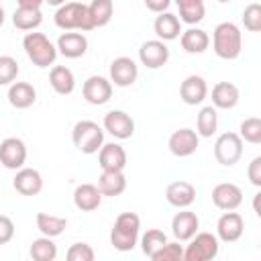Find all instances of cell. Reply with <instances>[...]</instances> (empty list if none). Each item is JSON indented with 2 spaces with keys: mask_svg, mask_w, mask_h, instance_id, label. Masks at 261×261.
Listing matches in <instances>:
<instances>
[{
  "mask_svg": "<svg viewBox=\"0 0 261 261\" xmlns=\"http://www.w3.org/2000/svg\"><path fill=\"white\" fill-rule=\"evenodd\" d=\"M141 230V218L135 212H122L116 216L112 230H110V243L116 251H133L139 241Z\"/></svg>",
  "mask_w": 261,
  "mask_h": 261,
  "instance_id": "6da1fadb",
  "label": "cell"
},
{
  "mask_svg": "<svg viewBox=\"0 0 261 261\" xmlns=\"http://www.w3.org/2000/svg\"><path fill=\"white\" fill-rule=\"evenodd\" d=\"M212 49L220 59H237L243 51V35L234 22H220L212 33Z\"/></svg>",
  "mask_w": 261,
  "mask_h": 261,
  "instance_id": "7a4b0ae2",
  "label": "cell"
},
{
  "mask_svg": "<svg viewBox=\"0 0 261 261\" xmlns=\"http://www.w3.org/2000/svg\"><path fill=\"white\" fill-rule=\"evenodd\" d=\"M22 49H24L27 57L33 61V65H37L41 69L53 65L57 59V47L43 33H27L22 39Z\"/></svg>",
  "mask_w": 261,
  "mask_h": 261,
  "instance_id": "3957f363",
  "label": "cell"
},
{
  "mask_svg": "<svg viewBox=\"0 0 261 261\" xmlns=\"http://www.w3.org/2000/svg\"><path fill=\"white\" fill-rule=\"evenodd\" d=\"M55 24L59 29H63L65 33H69V31H84V33L92 31L88 4H84V2H65V4H61L55 12Z\"/></svg>",
  "mask_w": 261,
  "mask_h": 261,
  "instance_id": "277c9868",
  "label": "cell"
},
{
  "mask_svg": "<svg viewBox=\"0 0 261 261\" xmlns=\"http://www.w3.org/2000/svg\"><path fill=\"white\" fill-rule=\"evenodd\" d=\"M71 141L77 147V151L92 155L98 153L104 145V130L94 120H77L71 130Z\"/></svg>",
  "mask_w": 261,
  "mask_h": 261,
  "instance_id": "5b68a950",
  "label": "cell"
},
{
  "mask_svg": "<svg viewBox=\"0 0 261 261\" xmlns=\"http://www.w3.org/2000/svg\"><path fill=\"white\" fill-rule=\"evenodd\" d=\"M220 243L212 232H196L184 249V261H212L218 255Z\"/></svg>",
  "mask_w": 261,
  "mask_h": 261,
  "instance_id": "8992f818",
  "label": "cell"
},
{
  "mask_svg": "<svg viewBox=\"0 0 261 261\" xmlns=\"http://www.w3.org/2000/svg\"><path fill=\"white\" fill-rule=\"evenodd\" d=\"M243 157V141L237 133H222L214 143V159L224 165L232 167Z\"/></svg>",
  "mask_w": 261,
  "mask_h": 261,
  "instance_id": "52a82bcc",
  "label": "cell"
},
{
  "mask_svg": "<svg viewBox=\"0 0 261 261\" xmlns=\"http://www.w3.org/2000/svg\"><path fill=\"white\" fill-rule=\"evenodd\" d=\"M41 0H18L16 10L12 14V22L18 31H35L43 22Z\"/></svg>",
  "mask_w": 261,
  "mask_h": 261,
  "instance_id": "ba28073f",
  "label": "cell"
},
{
  "mask_svg": "<svg viewBox=\"0 0 261 261\" xmlns=\"http://www.w3.org/2000/svg\"><path fill=\"white\" fill-rule=\"evenodd\" d=\"M27 161V147L18 137H6L0 143V163L6 169H22Z\"/></svg>",
  "mask_w": 261,
  "mask_h": 261,
  "instance_id": "9c48e42d",
  "label": "cell"
},
{
  "mask_svg": "<svg viewBox=\"0 0 261 261\" xmlns=\"http://www.w3.org/2000/svg\"><path fill=\"white\" fill-rule=\"evenodd\" d=\"M82 94L86 102L94 106H102L112 98V84L104 75H90L82 86Z\"/></svg>",
  "mask_w": 261,
  "mask_h": 261,
  "instance_id": "30bf717a",
  "label": "cell"
},
{
  "mask_svg": "<svg viewBox=\"0 0 261 261\" xmlns=\"http://www.w3.org/2000/svg\"><path fill=\"white\" fill-rule=\"evenodd\" d=\"M139 59L147 69H159L169 61V47L159 39L145 41L139 49Z\"/></svg>",
  "mask_w": 261,
  "mask_h": 261,
  "instance_id": "8fae6325",
  "label": "cell"
},
{
  "mask_svg": "<svg viewBox=\"0 0 261 261\" xmlns=\"http://www.w3.org/2000/svg\"><path fill=\"white\" fill-rule=\"evenodd\" d=\"M212 202L216 208H220L224 212H234L243 204V190L230 181L218 184L212 190Z\"/></svg>",
  "mask_w": 261,
  "mask_h": 261,
  "instance_id": "7c38bea8",
  "label": "cell"
},
{
  "mask_svg": "<svg viewBox=\"0 0 261 261\" xmlns=\"http://www.w3.org/2000/svg\"><path fill=\"white\" fill-rule=\"evenodd\" d=\"M104 130H108L114 139H130L135 133V120L124 110H110L104 114Z\"/></svg>",
  "mask_w": 261,
  "mask_h": 261,
  "instance_id": "4fadbf2b",
  "label": "cell"
},
{
  "mask_svg": "<svg viewBox=\"0 0 261 261\" xmlns=\"http://www.w3.org/2000/svg\"><path fill=\"white\" fill-rule=\"evenodd\" d=\"M139 77V67L130 57H116L110 63V84L118 88H128L137 82Z\"/></svg>",
  "mask_w": 261,
  "mask_h": 261,
  "instance_id": "5bb4252c",
  "label": "cell"
},
{
  "mask_svg": "<svg viewBox=\"0 0 261 261\" xmlns=\"http://www.w3.org/2000/svg\"><path fill=\"white\" fill-rule=\"evenodd\" d=\"M245 232V220L239 212H224L216 222V239L222 243H234Z\"/></svg>",
  "mask_w": 261,
  "mask_h": 261,
  "instance_id": "9a60e30c",
  "label": "cell"
},
{
  "mask_svg": "<svg viewBox=\"0 0 261 261\" xmlns=\"http://www.w3.org/2000/svg\"><path fill=\"white\" fill-rule=\"evenodd\" d=\"M198 143H200V137L196 135V130H192V128H179V130H173L169 135L167 147H169V151L175 157H190V155L196 153Z\"/></svg>",
  "mask_w": 261,
  "mask_h": 261,
  "instance_id": "2e32d148",
  "label": "cell"
},
{
  "mask_svg": "<svg viewBox=\"0 0 261 261\" xmlns=\"http://www.w3.org/2000/svg\"><path fill=\"white\" fill-rule=\"evenodd\" d=\"M208 96V86H206V80L202 75H188L181 86H179V98L184 100V104L188 106H196V104H202Z\"/></svg>",
  "mask_w": 261,
  "mask_h": 261,
  "instance_id": "e0dca14e",
  "label": "cell"
},
{
  "mask_svg": "<svg viewBox=\"0 0 261 261\" xmlns=\"http://www.w3.org/2000/svg\"><path fill=\"white\" fill-rule=\"evenodd\" d=\"M57 53H61L67 59H77L82 55H86L88 51V39L84 33H61L57 39Z\"/></svg>",
  "mask_w": 261,
  "mask_h": 261,
  "instance_id": "ac0fdd59",
  "label": "cell"
},
{
  "mask_svg": "<svg viewBox=\"0 0 261 261\" xmlns=\"http://www.w3.org/2000/svg\"><path fill=\"white\" fill-rule=\"evenodd\" d=\"M98 163L102 171H122L126 167V151L118 143H106L98 151Z\"/></svg>",
  "mask_w": 261,
  "mask_h": 261,
  "instance_id": "d6986e66",
  "label": "cell"
},
{
  "mask_svg": "<svg viewBox=\"0 0 261 261\" xmlns=\"http://www.w3.org/2000/svg\"><path fill=\"white\" fill-rule=\"evenodd\" d=\"M12 186L20 196H37L43 190V177L37 169L22 167V169L16 171V175L12 179Z\"/></svg>",
  "mask_w": 261,
  "mask_h": 261,
  "instance_id": "ffe728a7",
  "label": "cell"
},
{
  "mask_svg": "<svg viewBox=\"0 0 261 261\" xmlns=\"http://www.w3.org/2000/svg\"><path fill=\"white\" fill-rule=\"evenodd\" d=\"M200 228V218L192 210H181L171 220V232L177 241H190Z\"/></svg>",
  "mask_w": 261,
  "mask_h": 261,
  "instance_id": "44dd1931",
  "label": "cell"
},
{
  "mask_svg": "<svg viewBox=\"0 0 261 261\" xmlns=\"http://www.w3.org/2000/svg\"><path fill=\"white\" fill-rule=\"evenodd\" d=\"M165 200L175 208H188L196 200V188L184 179L171 181L165 190Z\"/></svg>",
  "mask_w": 261,
  "mask_h": 261,
  "instance_id": "7402d4cb",
  "label": "cell"
},
{
  "mask_svg": "<svg viewBox=\"0 0 261 261\" xmlns=\"http://www.w3.org/2000/svg\"><path fill=\"white\" fill-rule=\"evenodd\" d=\"M179 43H181V49L190 55H200L208 49L210 45V37L204 29H198V27H190L188 31H181L179 35Z\"/></svg>",
  "mask_w": 261,
  "mask_h": 261,
  "instance_id": "603a6c76",
  "label": "cell"
},
{
  "mask_svg": "<svg viewBox=\"0 0 261 261\" xmlns=\"http://www.w3.org/2000/svg\"><path fill=\"white\" fill-rule=\"evenodd\" d=\"M73 204L82 212H92L102 204V194L94 184H82L73 190Z\"/></svg>",
  "mask_w": 261,
  "mask_h": 261,
  "instance_id": "cb8c5ba5",
  "label": "cell"
},
{
  "mask_svg": "<svg viewBox=\"0 0 261 261\" xmlns=\"http://www.w3.org/2000/svg\"><path fill=\"white\" fill-rule=\"evenodd\" d=\"M153 29H155V35L159 37V41H173L181 35V22L179 18L173 14V12H161L155 16V22H153Z\"/></svg>",
  "mask_w": 261,
  "mask_h": 261,
  "instance_id": "d4e9b609",
  "label": "cell"
},
{
  "mask_svg": "<svg viewBox=\"0 0 261 261\" xmlns=\"http://www.w3.org/2000/svg\"><path fill=\"white\" fill-rule=\"evenodd\" d=\"M35 100H37V90L29 82H14L8 88V102H10V106H14L18 110L31 108L35 104Z\"/></svg>",
  "mask_w": 261,
  "mask_h": 261,
  "instance_id": "484cf974",
  "label": "cell"
},
{
  "mask_svg": "<svg viewBox=\"0 0 261 261\" xmlns=\"http://www.w3.org/2000/svg\"><path fill=\"white\" fill-rule=\"evenodd\" d=\"M49 84L59 96H69L75 90L73 71L65 65H53L51 71H49Z\"/></svg>",
  "mask_w": 261,
  "mask_h": 261,
  "instance_id": "4316f807",
  "label": "cell"
},
{
  "mask_svg": "<svg viewBox=\"0 0 261 261\" xmlns=\"http://www.w3.org/2000/svg\"><path fill=\"white\" fill-rule=\"evenodd\" d=\"M239 104V88L230 82H218L212 88V106L214 108H222V110H230Z\"/></svg>",
  "mask_w": 261,
  "mask_h": 261,
  "instance_id": "83f0119b",
  "label": "cell"
},
{
  "mask_svg": "<svg viewBox=\"0 0 261 261\" xmlns=\"http://www.w3.org/2000/svg\"><path fill=\"white\" fill-rule=\"evenodd\" d=\"M98 190L102 196H120L126 190V177L122 171H102L98 177Z\"/></svg>",
  "mask_w": 261,
  "mask_h": 261,
  "instance_id": "f1b7e54d",
  "label": "cell"
},
{
  "mask_svg": "<svg viewBox=\"0 0 261 261\" xmlns=\"http://www.w3.org/2000/svg\"><path fill=\"white\" fill-rule=\"evenodd\" d=\"M65 226H67V218H63V216H55V214H47V212L37 214V228L47 239L59 237L65 230Z\"/></svg>",
  "mask_w": 261,
  "mask_h": 261,
  "instance_id": "f546056e",
  "label": "cell"
},
{
  "mask_svg": "<svg viewBox=\"0 0 261 261\" xmlns=\"http://www.w3.org/2000/svg\"><path fill=\"white\" fill-rule=\"evenodd\" d=\"M177 10H179V20L190 27L198 24L206 14V6L202 0H177Z\"/></svg>",
  "mask_w": 261,
  "mask_h": 261,
  "instance_id": "4dcf8cb0",
  "label": "cell"
},
{
  "mask_svg": "<svg viewBox=\"0 0 261 261\" xmlns=\"http://www.w3.org/2000/svg\"><path fill=\"white\" fill-rule=\"evenodd\" d=\"M88 12H90L92 29L106 27L110 22V18H112L114 4H112V0H94L92 4H88Z\"/></svg>",
  "mask_w": 261,
  "mask_h": 261,
  "instance_id": "1f68e13d",
  "label": "cell"
},
{
  "mask_svg": "<svg viewBox=\"0 0 261 261\" xmlns=\"http://www.w3.org/2000/svg\"><path fill=\"white\" fill-rule=\"evenodd\" d=\"M196 135L198 137H212L218 128V114H216V108L214 106H204L200 112H198V118H196Z\"/></svg>",
  "mask_w": 261,
  "mask_h": 261,
  "instance_id": "d6a6232c",
  "label": "cell"
},
{
  "mask_svg": "<svg viewBox=\"0 0 261 261\" xmlns=\"http://www.w3.org/2000/svg\"><path fill=\"white\" fill-rule=\"evenodd\" d=\"M31 259L33 261H55L57 257V245L53 243V239H47V237H41V239H35L31 243Z\"/></svg>",
  "mask_w": 261,
  "mask_h": 261,
  "instance_id": "836d02e7",
  "label": "cell"
},
{
  "mask_svg": "<svg viewBox=\"0 0 261 261\" xmlns=\"http://www.w3.org/2000/svg\"><path fill=\"white\" fill-rule=\"evenodd\" d=\"M165 243H167V237H165L163 230H159V228H149V230L141 237V251H143L147 257H151V255L157 253Z\"/></svg>",
  "mask_w": 261,
  "mask_h": 261,
  "instance_id": "e575fe53",
  "label": "cell"
},
{
  "mask_svg": "<svg viewBox=\"0 0 261 261\" xmlns=\"http://www.w3.org/2000/svg\"><path fill=\"white\" fill-rule=\"evenodd\" d=\"M241 137V141H247L251 145H259L261 143V118L257 116H249L241 122V128L237 133Z\"/></svg>",
  "mask_w": 261,
  "mask_h": 261,
  "instance_id": "d590c367",
  "label": "cell"
},
{
  "mask_svg": "<svg viewBox=\"0 0 261 261\" xmlns=\"http://www.w3.org/2000/svg\"><path fill=\"white\" fill-rule=\"evenodd\" d=\"M18 75V61L10 55H0V86H12Z\"/></svg>",
  "mask_w": 261,
  "mask_h": 261,
  "instance_id": "8d00e7d4",
  "label": "cell"
},
{
  "mask_svg": "<svg viewBox=\"0 0 261 261\" xmlns=\"http://www.w3.org/2000/svg\"><path fill=\"white\" fill-rule=\"evenodd\" d=\"M151 261H184V247L179 243H165L151 255Z\"/></svg>",
  "mask_w": 261,
  "mask_h": 261,
  "instance_id": "74e56055",
  "label": "cell"
},
{
  "mask_svg": "<svg viewBox=\"0 0 261 261\" xmlns=\"http://www.w3.org/2000/svg\"><path fill=\"white\" fill-rule=\"evenodd\" d=\"M243 24L251 33L261 31V4L253 2L243 10Z\"/></svg>",
  "mask_w": 261,
  "mask_h": 261,
  "instance_id": "f35d334b",
  "label": "cell"
},
{
  "mask_svg": "<svg viewBox=\"0 0 261 261\" xmlns=\"http://www.w3.org/2000/svg\"><path fill=\"white\" fill-rule=\"evenodd\" d=\"M65 261H96V255L88 243H73L65 253Z\"/></svg>",
  "mask_w": 261,
  "mask_h": 261,
  "instance_id": "ab89813d",
  "label": "cell"
},
{
  "mask_svg": "<svg viewBox=\"0 0 261 261\" xmlns=\"http://www.w3.org/2000/svg\"><path fill=\"white\" fill-rule=\"evenodd\" d=\"M14 237V222L10 216L6 214H0V245H6L10 243Z\"/></svg>",
  "mask_w": 261,
  "mask_h": 261,
  "instance_id": "60d3db41",
  "label": "cell"
},
{
  "mask_svg": "<svg viewBox=\"0 0 261 261\" xmlns=\"http://www.w3.org/2000/svg\"><path fill=\"white\" fill-rule=\"evenodd\" d=\"M247 175H249V179H251V184H253L255 188H261V157H255V159L249 163Z\"/></svg>",
  "mask_w": 261,
  "mask_h": 261,
  "instance_id": "b9f144b4",
  "label": "cell"
},
{
  "mask_svg": "<svg viewBox=\"0 0 261 261\" xmlns=\"http://www.w3.org/2000/svg\"><path fill=\"white\" fill-rule=\"evenodd\" d=\"M169 0H145V6H147V10H151V12H157V14H161V12H167V8H169Z\"/></svg>",
  "mask_w": 261,
  "mask_h": 261,
  "instance_id": "7bdbcfd3",
  "label": "cell"
},
{
  "mask_svg": "<svg viewBox=\"0 0 261 261\" xmlns=\"http://www.w3.org/2000/svg\"><path fill=\"white\" fill-rule=\"evenodd\" d=\"M259 200H261V192L255 194V200H253V208H255V214L261 216V210H259Z\"/></svg>",
  "mask_w": 261,
  "mask_h": 261,
  "instance_id": "ee69618b",
  "label": "cell"
},
{
  "mask_svg": "<svg viewBox=\"0 0 261 261\" xmlns=\"http://www.w3.org/2000/svg\"><path fill=\"white\" fill-rule=\"evenodd\" d=\"M4 24V8H2V4H0V27Z\"/></svg>",
  "mask_w": 261,
  "mask_h": 261,
  "instance_id": "f6af8a7d",
  "label": "cell"
}]
</instances>
